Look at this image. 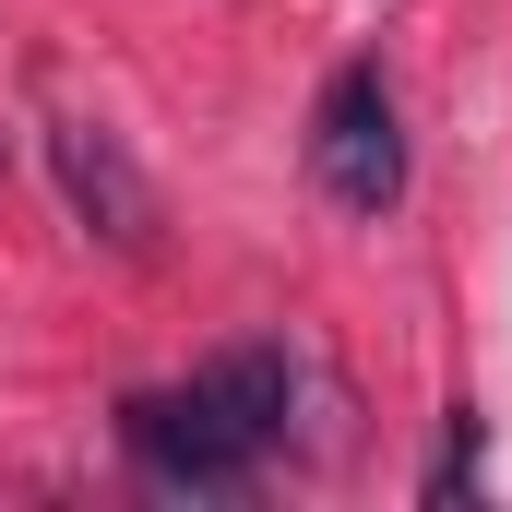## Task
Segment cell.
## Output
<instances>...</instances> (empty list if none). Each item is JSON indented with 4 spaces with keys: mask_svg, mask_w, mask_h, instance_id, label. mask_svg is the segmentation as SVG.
<instances>
[{
    "mask_svg": "<svg viewBox=\"0 0 512 512\" xmlns=\"http://www.w3.org/2000/svg\"><path fill=\"white\" fill-rule=\"evenodd\" d=\"M465 489H477V417H453V441L429 465V501H465Z\"/></svg>",
    "mask_w": 512,
    "mask_h": 512,
    "instance_id": "4",
    "label": "cell"
},
{
    "mask_svg": "<svg viewBox=\"0 0 512 512\" xmlns=\"http://www.w3.org/2000/svg\"><path fill=\"white\" fill-rule=\"evenodd\" d=\"M48 167H60V191H72V215H84L96 239H120V251L155 239V191H143V167L120 155V131L60 120V131H48Z\"/></svg>",
    "mask_w": 512,
    "mask_h": 512,
    "instance_id": "3",
    "label": "cell"
},
{
    "mask_svg": "<svg viewBox=\"0 0 512 512\" xmlns=\"http://www.w3.org/2000/svg\"><path fill=\"white\" fill-rule=\"evenodd\" d=\"M286 405H298L286 346H227V358H203L191 382L131 393V405H120V441H131V465H143L155 489L215 501V489H251V465L286 441Z\"/></svg>",
    "mask_w": 512,
    "mask_h": 512,
    "instance_id": "1",
    "label": "cell"
},
{
    "mask_svg": "<svg viewBox=\"0 0 512 512\" xmlns=\"http://www.w3.org/2000/svg\"><path fill=\"white\" fill-rule=\"evenodd\" d=\"M310 179H322L346 215H382L393 191H405V120H393L382 60H346V72L322 84V108H310Z\"/></svg>",
    "mask_w": 512,
    "mask_h": 512,
    "instance_id": "2",
    "label": "cell"
}]
</instances>
